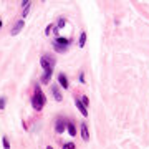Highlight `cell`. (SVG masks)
<instances>
[{"label":"cell","mask_w":149,"mask_h":149,"mask_svg":"<svg viewBox=\"0 0 149 149\" xmlns=\"http://www.w3.org/2000/svg\"><path fill=\"white\" fill-rule=\"evenodd\" d=\"M55 129H56V133L58 134H61L65 131V119L63 118H58V119H56V128Z\"/></svg>","instance_id":"cell-7"},{"label":"cell","mask_w":149,"mask_h":149,"mask_svg":"<svg viewBox=\"0 0 149 149\" xmlns=\"http://www.w3.org/2000/svg\"><path fill=\"white\" fill-rule=\"evenodd\" d=\"M63 149H74V144L73 143H66V144H63Z\"/></svg>","instance_id":"cell-16"},{"label":"cell","mask_w":149,"mask_h":149,"mask_svg":"<svg viewBox=\"0 0 149 149\" xmlns=\"http://www.w3.org/2000/svg\"><path fill=\"white\" fill-rule=\"evenodd\" d=\"M3 149H10V143H8V138H5V136H3Z\"/></svg>","instance_id":"cell-15"},{"label":"cell","mask_w":149,"mask_h":149,"mask_svg":"<svg viewBox=\"0 0 149 149\" xmlns=\"http://www.w3.org/2000/svg\"><path fill=\"white\" fill-rule=\"evenodd\" d=\"M74 104H76V108L81 111V114H83V116H88V109H86V106L81 103V100H74Z\"/></svg>","instance_id":"cell-6"},{"label":"cell","mask_w":149,"mask_h":149,"mask_svg":"<svg viewBox=\"0 0 149 149\" xmlns=\"http://www.w3.org/2000/svg\"><path fill=\"white\" fill-rule=\"evenodd\" d=\"M40 65L43 66V70H53L55 66V60L50 56V55H43L42 60H40Z\"/></svg>","instance_id":"cell-2"},{"label":"cell","mask_w":149,"mask_h":149,"mask_svg":"<svg viewBox=\"0 0 149 149\" xmlns=\"http://www.w3.org/2000/svg\"><path fill=\"white\" fill-rule=\"evenodd\" d=\"M70 45V40L68 38H55V47L58 52H63V48L66 50V47Z\"/></svg>","instance_id":"cell-3"},{"label":"cell","mask_w":149,"mask_h":149,"mask_svg":"<svg viewBox=\"0 0 149 149\" xmlns=\"http://www.w3.org/2000/svg\"><path fill=\"white\" fill-rule=\"evenodd\" d=\"M22 5H23V17L28 15V10H30V2H22Z\"/></svg>","instance_id":"cell-11"},{"label":"cell","mask_w":149,"mask_h":149,"mask_svg":"<svg viewBox=\"0 0 149 149\" xmlns=\"http://www.w3.org/2000/svg\"><path fill=\"white\" fill-rule=\"evenodd\" d=\"M52 74H53V70H45V74L42 76V83H50Z\"/></svg>","instance_id":"cell-10"},{"label":"cell","mask_w":149,"mask_h":149,"mask_svg":"<svg viewBox=\"0 0 149 149\" xmlns=\"http://www.w3.org/2000/svg\"><path fill=\"white\" fill-rule=\"evenodd\" d=\"M81 103H83L85 106H88V104H90V100H88L86 96H81Z\"/></svg>","instance_id":"cell-17"},{"label":"cell","mask_w":149,"mask_h":149,"mask_svg":"<svg viewBox=\"0 0 149 149\" xmlns=\"http://www.w3.org/2000/svg\"><path fill=\"white\" fill-rule=\"evenodd\" d=\"M85 43H86V33H85V32H81V35H80V43H78V47L83 48V47H85Z\"/></svg>","instance_id":"cell-12"},{"label":"cell","mask_w":149,"mask_h":149,"mask_svg":"<svg viewBox=\"0 0 149 149\" xmlns=\"http://www.w3.org/2000/svg\"><path fill=\"white\" fill-rule=\"evenodd\" d=\"M0 28H2V20H0Z\"/></svg>","instance_id":"cell-20"},{"label":"cell","mask_w":149,"mask_h":149,"mask_svg":"<svg viewBox=\"0 0 149 149\" xmlns=\"http://www.w3.org/2000/svg\"><path fill=\"white\" fill-rule=\"evenodd\" d=\"M45 101H47V98L43 95V91L40 86H35V95L32 96V106L35 111H42L43 106H45Z\"/></svg>","instance_id":"cell-1"},{"label":"cell","mask_w":149,"mask_h":149,"mask_svg":"<svg viewBox=\"0 0 149 149\" xmlns=\"http://www.w3.org/2000/svg\"><path fill=\"white\" fill-rule=\"evenodd\" d=\"M23 27H25V20H18V22L15 23V25L12 27L10 33H12V35H18V33H20V30H22Z\"/></svg>","instance_id":"cell-4"},{"label":"cell","mask_w":149,"mask_h":149,"mask_svg":"<svg viewBox=\"0 0 149 149\" xmlns=\"http://www.w3.org/2000/svg\"><path fill=\"white\" fill-rule=\"evenodd\" d=\"M5 104H7V98L5 96H2V98H0V109H3Z\"/></svg>","instance_id":"cell-14"},{"label":"cell","mask_w":149,"mask_h":149,"mask_svg":"<svg viewBox=\"0 0 149 149\" xmlns=\"http://www.w3.org/2000/svg\"><path fill=\"white\" fill-rule=\"evenodd\" d=\"M58 83H60V85H61V86H63L65 90H66V88H70L68 78L65 76V73H60V74H58Z\"/></svg>","instance_id":"cell-5"},{"label":"cell","mask_w":149,"mask_h":149,"mask_svg":"<svg viewBox=\"0 0 149 149\" xmlns=\"http://www.w3.org/2000/svg\"><path fill=\"white\" fill-rule=\"evenodd\" d=\"M47 149H53V148H52V146H48V148H47Z\"/></svg>","instance_id":"cell-19"},{"label":"cell","mask_w":149,"mask_h":149,"mask_svg":"<svg viewBox=\"0 0 149 149\" xmlns=\"http://www.w3.org/2000/svg\"><path fill=\"white\" fill-rule=\"evenodd\" d=\"M81 138L85 139V141H88V139H90V133H88V124H86V123H83V124H81Z\"/></svg>","instance_id":"cell-8"},{"label":"cell","mask_w":149,"mask_h":149,"mask_svg":"<svg viewBox=\"0 0 149 149\" xmlns=\"http://www.w3.org/2000/svg\"><path fill=\"white\" fill-rule=\"evenodd\" d=\"M68 133H70V136H76V128H74L73 123H70L68 124Z\"/></svg>","instance_id":"cell-13"},{"label":"cell","mask_w":149,"mask_h":149,"mask_svg":"<svg viewBox=\"0 0 149 149\" xmlns=\"http://www.w3.org/2000/svg\"><path fill=\"white\" fill-rule=\"evenodd\" d=\"M50 88H52V93H53L55 100H56V101H61V93H60L58 86H56V85H52V86H50Z\"/></svg>","instance_id":"cell-9"},{"label":"cell","mask_w":149,"mask_h":149,"mask_svg":"<svg viewBox=\"0 0 149 149\" xmlns=\"http://www.w3.org/2000/svg\"><path fill=\"white\" fill-rule=\"evenodd\" d=\"M65 25H66V20H65V18H60V22H58V28L65 27Z\"/></svg>","instance_id":"cell-18"}]
</instances>
